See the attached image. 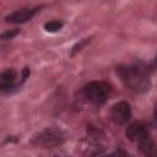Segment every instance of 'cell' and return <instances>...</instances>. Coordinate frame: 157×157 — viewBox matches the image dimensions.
I'll use <instances>...</instances> for the list:
<instances>
[{
  "mask_svg": "<svg viewBox=\"0 0 157 157\" xmlns=\"http://www.w3.org/2000/svg\"><path fill=\"white\" fill-rule=\"evenodd\" d=\"M137 144H139V147H140L141 152H142L146 157H155V151H156V148H155V141H153V139L151 137V135L144 137V139L140 140Z\"/></svg>",
  "mask_w": 157,
  "mask_h": 157,
  "instance_id": "ba28073f",
  "label": "cell"
},
{
  "mask_svg": "<svg viewBox=\"0 0 157 157\" xmlns=\"http://www.w3.org/2000/svg\"><path fill=\"white\" fill-rule=\"evenodd\" d=\"M54 157H56V156H54Z\"/></svg>",
  "mask_w": 157,
  "mask_h": 157,
  "instance_id": "4fadbf2b",
  "label": "cell"
},
{
  "mask_svg": "<svg viewBox=\"0 0 157 157\" xmlns=\"http://www.w3.org/2000/svg\"><path fill=\"white\" fill-rule=\"evenodd\" d=\"M109 117L118 125L126 124L131 118L130 104L128 102H125V101H120V102L113 104L110 107V109H109Z\"/></svg>",
  "mask_w": 157,
  "mask_h": 157,
  "instance_id": "277c9868",
  "label": "cell"
},
{
  "mask_svg": "<svg viewBox=\"0 0 157 157\" xmlns=\"http://www.w3.org/2000/svg\"><path fill=\"white\" fill-rule=\"evenodd\" d=\"M87 42H90V39H83V40H81L80 43H77V44L74 47V50H72V53H75V52L80 50V49H81V48H82V47H83V45H85Z\"/></svg>",
  "mask_w": 157,
  "mask_h": 157,
  "instance_id": "7c38bea8",
  "label": "cell"
},
{
  "mask_svg": "<svg viewBox=\"0 0 157 157\" xmlns=\"http://www.w3.org/2000/svg\"><path fill=\"white\" fill-rule=\"evenodd\" d=\"M102 157H128V155L123 150H117V151H113L112 153L105 155V156H102Z\"/></svg>",
  "mask_w": 157,
  "mask_h": 157,
  "instance_id": "8fae6325",
  "label": "cell"
},
{
  "mask_svg": "<svg viewBox=\"0 0 157 157\" xmlns=\"http://www.w3.org/2000/svg\"><path fill=\"white\" fill-rule=\"evenodd\" d=\"M65 140H66V135L60 128L50 126L36 134L32 137L31 144L36 147L50 148V147H55V146L64 144Z\"/></svg>",
  "mask_w": 157,
  "mask_h": 157,
  "instance_id": "7a4b0ae2",
  "label": "cell"
},
{
  "mask_svg": "<svg viewBox=\"0 0 157 157\" xmlns=\"http://www.w3.org/2000/svg\"><path fill=\"white\" fill-rule=\"evenodd\" d=\"M110 92H112L110 85L104 81H92L83 87L85 97L87 98L88 102L96 105L103 104L110 96Z\"/></svg>",
  "mask_w": 157,
  "mask_h": 157,
  "instance_id": "3957f363",
  "label": "cell"
},
{
  "mask_svg": "<svg viewBox=\"0 0 157 157\" xmlns=\"http://www.w3.org/2000/svg\"><path fill=\"white\" fill-rule=\"evenodd\" d=\"M39 10H40V6L23 7V9H20L17 11L7 15L5 17V20H6V22H10V23H25V22L29 21Z\"/></svg>",
  "mask_w": 157,
  "mask_h": 157,
  "instance_id": "5b68a950",
  "label": "cell"
},
{
  "mask_svg": "<svg viewBox=\"0 0 157 157\" xmlns=\"http://www.w3.org/2000/svg\"><path fill=\"white\" fill-rule=\"evenodd\" d=\"M17 72L15 69H7L0 74V92H9L16 85Z\"/></svg>",
  "mask_w": 157,
  "mask_h": 157,
  "instance_id": "52a82bcc",
  "label": "cell"
},
{
  "mask_svg": "<svg viewBox=\"0 0 157 157\" xmlns=\"http://www.w3.org/2000/svg\"><path fill=\"white\" fill-rule=\"evenodd\" d=\"M61 28H63V22H60V21H49L44 25V29L47 32H50V33L58 32Z\"/></svg>",
  "mask_w": 157,
  "mask_h": 157,
  "instance_id": "30bf717a",
  "label": "cell"
},
{
  "mask_svg": "<svg viewBox=\"0 0 157 157\" xmlns=\"http://www.w3.org/2000/svg\"><path fill=\"white\" fill-rule=\"evenodd\" d=\"M117 74L121 82L135 93H146L151 87L147 69L141 65H119Z\"/></svg>",
  "mask_w": 157,
  "mask_h": 157,
  "instance_id": "6da1fadb",
  "label": "cell"
},
{
  "mask_svg": "<svg viewBox=\"0 0 157 157\" xmlns=\"http://www.w3.org/2000/svg\"><path fill=\"white\" fill-rule=\"evenodd\" d=\"M125 134H126V137H128L130 141H136V142H139V141L142 140L144 137L148 136V135H150V131H148L147 124L139 121V123L130 124V125L126 128Z\"/></svg>",
  "mask_w": 157,
  "mask_h": 157,
  "instance_id": "8992f818",
  "label": "cell"
},
{
  "mask_svg": "<svg viewBox=\"0 0 157 157\" xmlns=\"http://www.w3.org/2000/svg\"><path fill=\"white\" fill-rule=\"evenodd\" d=\"M18 34V29L17 28H13V29H9V31H5V32H1L0 33V48L9 40H11L13 37H16Z\"/></svg>",
  "mask_w": 157,
  "mask_h": 157,
  "instance_id": "9c48e42d",
  "label": "cell"
}]
</instances>
